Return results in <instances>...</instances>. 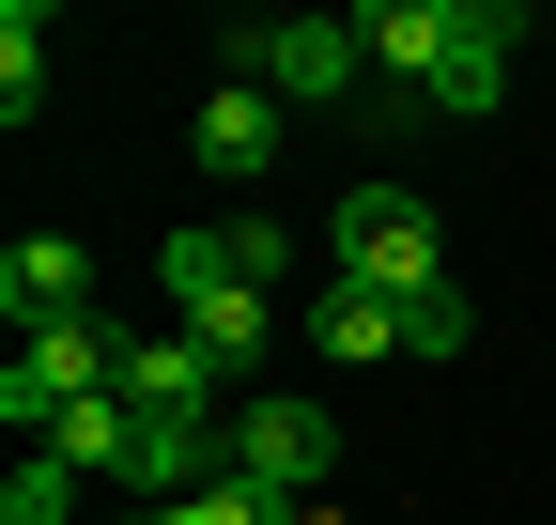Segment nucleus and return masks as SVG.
I'll return each mask as SVG.
<instances>
[{"label": "nucleus", "instance_id": "13", "mask_svg": "<svg viewBox=\"0 0 556 525\" xmlns=\"http://www.w3.org/2000/svg\"><path fill=\"white\" fill-rule=\"evenodd\" d=\"M170 525H294V510H263V495H248V479H217V495H186V510H170Z\"/></svg>", "mask_w": 556, "mask_h": 525}, {"label": "nucleus", "instance_id": "2", "mask_svg": "<svg viewBox=\"0 0 556 525\" xmlns=\"http://www.w3.org/2000/svg\"><path fill=\"white\" fill-rule=\"evenodd\" d=\"M325 247H340V279L356 294H433L448 279V232H433V202H417V185H340V217H325Z\"/></svg>", "mask_w": 556, "mask_h": 525}, {"label": "nucleus", "instance_id": "15", "mask_svg": "<svg viewBox=\"0 0 556 525\" xmlns=\"http://www.w3.org/2000/svg\"><path fill=\"white\" fill-rule=\"evenodd\" d=\"M294 525H340V510H294Z\"/></svg>", "mask_w": 556, "mask_h": 525}, {"label": "nucleus", "instance_id": "11", "mask_svg": "<svg viewBox=\"0 0 556 525\" xmlns=\"http://www.w3.org/2000/svg\"><path fill=\"white\" fill-rule=\"evenodd\" d=\"M464 324H479V309H464L448 279H433V294H402V356H464Z\"/></svg>", "mask_w": 556, "mask_h": 525}, {"label": "nucleus", "instance_id": "7", "mask_svg": "<svg viewBox=\"0 0 556 525\" xmlns=\"http://www.w3.org/2000/svg\"><path fill=\"white\" fill-rule=\"evenodd\" d=\"M510 47H526V16H510V0H464V16H448V78L417 93V108H448V124H479V108L510 93Z\"/></svg>", "mask_w": 556, "mask_h": 525}, {"label": "nucleus", "instance_id": "1", "mask_svg": "<svg viewBox=\"0 0 556 525\" xmlns=\"http://www.w3.org/2000/svg\"><path fill=\"white\" fill-rule=\"evenodd\" d=\"M217 78H263L278 108H356L371 93V31L356 16H232L217 31Z\"/></svg>", "mask_w": 556, "mask_h": 525}, {"label": "nucleus", "instance_id": "14", "mask_svg": "<svg viewBox=\"0 0 556 525\" xmlns=\"http://www.w3.org/2000/svg\"><path fill=\"white\" fill-rule=\"evenodd\" d=\"M124 525H170V510H124Z\"/></svg>", "mask_w": 556, "mask_h": 525}, {"label": "nucleus", "instance_id": "8", "mask_svg": "<svg viewBox=\"0 0 556 525\" xmlns=\"http://www.w3.org/2000/svg\"><path fill=\"white\" fill-rule=\"evenodd\" d=\"M124 356H139V341H124L109 309H78V324H47V341H16V371L47 386V402H124Z\"/></svg>", "mask_w": 556, "mask_h": 525}, {"label": "nucleus", "instance_id": "5", "mask_svg": "<svg viewBox=\"0 0 556 525\" xmlns=\"http://www.w3.org/2000/svg\"><path fill=\"white\" fill-rule=\"evenodd\" d=\"M0 309H16V341L78 324V309H93V247H78V232H16V247H0Z\"/></svg>", "mask_w": 556, "mask_h": 525}, {"label": "nucleus", "instance_id": "9", "mask_svg": "<svg viewBox=\"0 0 556 525\" xmlns=\"http://www.w3.org/2000/svg\"><path fill=\"white\" fill-rule=\"evenodd\" d=\"M309 341H325L340 371H371V356H402V294H356V279H340V294L309 309Z\"/></svg>", "mask_w": 556, "mask_h": 525}, {"label": "nucleus", "instance_id": "3", "mask_svg": "<svg viewBox=\"0 0 556 525\" xmlns=\"http://www.w3.org/2000/svg\"><path fill=\"white\" fill-rule=\"evenodd\" d=\"M217 448H232V479H248L263 510H309L325 464H340V418H325V402H232Z\"/></svg>", "mask_w": 556, "mask_h": 525}, {"label": "nucleus", "instance_id": "6", "mask_svg": "<svg viewBox=\"0 0 556 525\" xmlns=\"http://www.w3.org/2000/svg\"><path fill=\"white\" fill-rule=\"evenodd\" d=\"M186 155L217 170V185H278V93H263V78H217L201 124H186Z\"/></svg>", "mask_w": 556, "mask_h": 525}, {"label": "nucleus", "instance_id": "10", "mask_svg": "<svg viewBox=\"0 0 556 525\" xmlns=\"http://www.w3.org/2000/svg\"><path fill=\"white\" fill-rule=\"evenodd\" d=\"M31 108H47V16L0 0V124H31Z\"/></svg>", "mask_w": 556, "mask_h": 525}, {"label": "nucleus", "instance_id": "12", "mask_svg": "<svg viewBox=\"0 0 556 525\" xmlns=\"http://www.w3.org/2000/svg\"><path fill=\"white\" fill-rule=\"evenodd\" d=\"M232 262H248L263 294H278V279H294V232H278V217H232Z\"/></svg>", "mask_w": 556, "mask_h": 525}, {"label": "nucleus", "instance_id": "4", "mask_svg": "<svg viewBox=\"0 0 556 525\" xmlns=\"http://www.w3.org/2000/svg\"><path fill=\"white\" fill-rule=\"evenodd\" d=\"M124 402H139V418H186V433H217V418H232V371L201 356L186 324H155V341L124 356Z\"/></svg>", "mask_w": 556, "mask_h": 525}]
</instances>
